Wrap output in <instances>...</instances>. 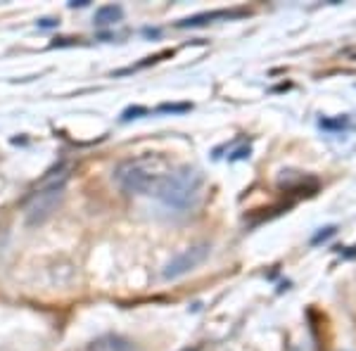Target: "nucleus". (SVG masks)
<instances>
[{
	"label": "nucleus",
	"instance_id": "6e6552de",
	"mask_svg": "<svg viewBox=\"0 0 356 351\" xmlns=\"http://www.w3.org/2000/svg\"><path fill=\"white\" fill-rule=\"evenodd\" d=\"M88 5V0H74V3H69V8H86Z\"/></svg>",
	"mask_w": 356,
	"mask_h": 351
},
{
	"label": "nucleus",
	"instance_id": "f257e3e1",
	"mask_svg": "<svg viewBox=\"0 0 356 351\" xmlns=\"http://www.w3.org/2000/svg\"><path fill=\"white\" fill-rule=\"evenodd\" d=\"M176 166L178 164L166 159L164 154H138V157H129L114 166V181L131 195L162 199Z\"/></svg>",
	"mask_w": 356,
	"mask_h": 351
},
{
	"label": "nucleus",
	"instance_id": "1a4fd4ad",
	"mask_svg": "<svg viewBox=\"0 0 356 351\" xmlns=\"http://www.w3.org/2000/svg\"><path fill=\"white\" fill-rule=\"evenodd\" d=\"M181 351H197V347H193V349H181Z\"/></svg>",
	"mask_w": 356,
	"mask_h": 351
},
{
	"label": "nucleus",
	"instance_id": "39448f33",
	"mask_svg": "<svg viewBox=\"0 0 356 351\" xmlns=\"http://www.w3.org/2000/svg\"><path fill=\"white\" fill-rule=\"evenodd\" d=\"M83 351H134V344L122 335H100L86 344Z\"/></svg>",
	"mask_w": 356,
	"mask_h": 351
},
{
	"label": "nucleus",
	"instance_id": "20e7f679",
	"mask_svg": "<svg viewBox=\"0 0 356 351\" xmlns=\"http://www.w3.org/2000/svg\"><path fill=\"white\" fill-rule=\"evenodd\" d=\"M207 256H209V245L207 243L188 247V250H183L181 254H176L169 263H166V268L162 273L164 280H176V278H181V275L191 273V270L197 268Z\"/></svg>",
	"mask_w": 356,
	"mask_h": 351
},
{
	"label": "nucleus",
	"instance_id": "0eeeda50",
	"mask_svg": "<svg viewBox=\"0 0 356 351\" xmlns=\"http://www.w3.org/2000/svg\"><path fill=\"white\" fill-rule=\"evenodd\" d=\"M124 10L122 5H102V8L95 10V26H112L117 22H122Z\"/></svg>",
	"mask_w": 356,
	"mask_h": 351
},
{
	"label": "nucleus",
	"instance_id": "423d86ee",
	"mask_svg": "<svg viewBox=\"0 0 356 351\" xmlns=\"http://www.w3.org/2000/svg\"><path fill=\"white\" fill-rule=\"evenodd\" d=\"M240 15H247V13H245V10H219V13H207V15L188 17V19L178 22V26H181V28L202 26V24H211L214 19H231V17H240Z\"/></svg>",
	"mask_w": 356,
	"mask_h": 351
},
{
	"label": "nucleus",
	"instance_id": "7ed1b4c3",
	"mask_svg": "<svg viewBox=\"0 0 356 351\" xmlns=\"http://www.w3.org/2000/svg\"><path fill=\"white\" fill-rule=\"evenodd\" d=\"M202 186H204V176L200 169L195 166H176L174 176H171V183L166 188L164 197L159 202H164L166 206H174V209H188L200 199L202 195Z\"/></svg>",
	"mask_w": 356,
	"mask_h": 351
},
{
	"label": "nucleus",
	"instance_id": "f03ea898",
	"mask_svg": "<svg viewBox=\"0 0 356 351\" xmlns=\"http://www.w3.org/2000/svg\"><path fill=\"white\" fill-rule=\"evenodd\" d=\"M67 178H69V174L60 166V169L50 171V174L45 176L43 181L26 195V199H24V218H26V223H31V226H38V223L48 221V218L53 216V211L57 209V204L62 202Z\"/></svg>",
	"mask_w": 356,
	"mask_h": 351
}]
</instances>
